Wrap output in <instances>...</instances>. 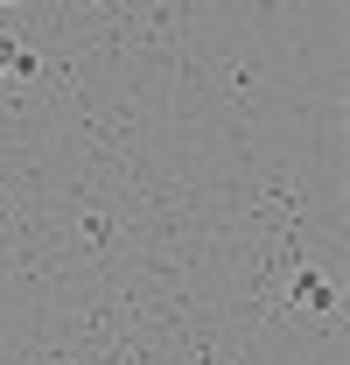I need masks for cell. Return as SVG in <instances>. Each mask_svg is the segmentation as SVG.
I'll use <instances>...</instances> for the list:
<instances>
[{
    "label": "cell",
    "instance_id": "1",
    "mask_svg": "<svg viewBox=\"0 0 350 365\" xmlns=\"http://www.w3.org/2000/svg\"><path fill=\"white\" fill-rule=\"evenodd\" d=\"M287 302H295V309H308V317H329V309H336V288H329V274L295 267V281H287Z\"/></svg>",
    "mask_w": 350,
    "mask_h": 365
},
{
    "label": "cell",
    "instance_id": "2",
    "mask_svg": "<svg viewBox=\"0 0 350 365\" xmlns=\"http://www.w3.org/2000/svg\"><path fill=\"white\" fill-rule=\"evenodd\" d=\"M43 71V56L21 43V36H0V85H28Z\"/></svg>",
    "mask_w": 350,
    "mask_h": 365
}]
</instances>
